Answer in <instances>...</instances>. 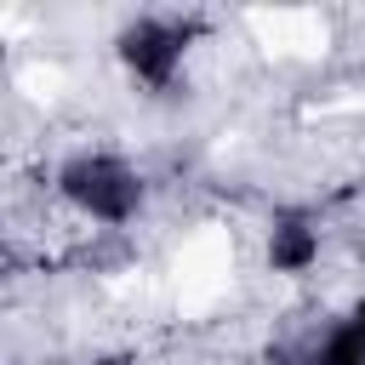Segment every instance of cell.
Instances as JSON below:
<instances>
[{
  "label": "cell",
  "instance_id": "6da1fadb",
  "mask_svg": "<svg viewBox=\"0 0 365 365\" xmlns=\"http://www.w3.org/2000/svg\"><path fill=\"white\" fill-rule=\"evenodd\" d=\"M63 194L74 200V205H86L91 217H108V222H120V217H131L137 211V177L120 165V160H108V154H91V160H74L68 171H63Z\"/></svg>",
  "mask_w": 365,
  "mask_h": 365
},
{
  "label": "cell",
  "instance_id": "277c9868",
  "mask_svg": "<svg viewBox=\"0 0 365 365\" xmlns=\"http://www.w3.org/2000/svg\"><path fill=\"white\" fill-rule=\"evenodd\" d=\"M103 365H120V359H103Z\"/></svg>",
  "mask_w": 365,
  "mask_h": 365
},
{
  "label": "cell",
  "instance_id": "3957f363",
  "mask_svg": "<svg viewBox=\"0 0 365 365\" xmlns=\"http://www.w3.org/2000/svg\"><path fill=\"white\" fill-rule=\"evenodd\" d=\"M268 257H274V268H308L314 262V228L308 222H279L274 240H268Z\"/></svg>",
  "mask_w": 365,
  "mask_h": 365
},
{
  "label": "cell",
  "instance_id": "7a4b0ae2",
  "mask_svg": "<svg viewBox=\"0 0 365 365\" xmlns=\"http://www.w3.org/2000/svg\"><path fill=\"white\" fill-rule=\"evenodd\" d=\"M120 57L143 74V80H154V86H165L171 80V68H177V57H182V29H171V23H131L125 34H120Z\"/></svg>",
  "mask_w": 365,
  "mask_h": 365
}]
</instances>
